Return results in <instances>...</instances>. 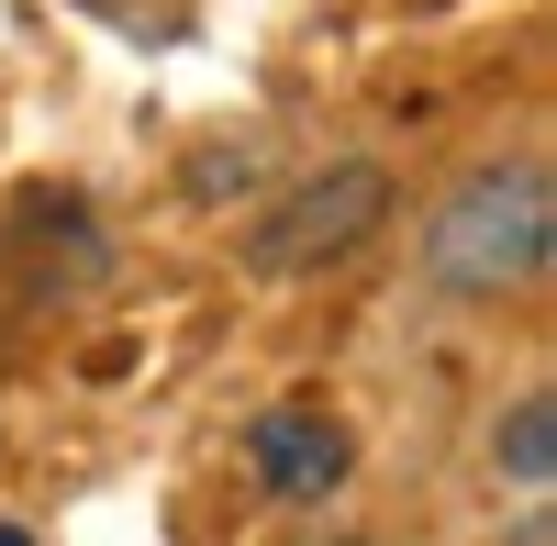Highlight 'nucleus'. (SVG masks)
I'll use <instances>...</instances> for the list:
<instances>
[{
	"label": "nucleus",
	"instance_id": "4",
	"mask_svg": "<svg viewBox=\"0 0 557 546\" xmlns=\"http://www.w3.org/2000/svg\"><path fill=\"white\" fill-rule=\"evenodd\" d=\"M502 469H513L524 491H546V480H557V401H524V413L502 424Z\"/></svg>",
	"mask_w": 557,
	"mask_h": 546
},
{
	"label": "nucleus",
	"instance_id": "3",
	"mask_svg": "<svg viewBox=\"0 0 557 546\" xmlns=\"http://www.w3.org/2000/svg\"><path fill=\"white\" fill-rule=\"evenodd\" d=\"M246 469H257L268 502H323L346 480V424L312 413V401H278V413L246 424Z\"/></svg>",
	"mask_w": 557,
	"mask_h": 546
},
{
	"label": "nucleus",
	"instance_id": "2",
	"mask_svg": "<svg viewBox=\"0 0 557 546\" xmlns=\"http://www.w3.org/2000/svg\"><path fill=\"white\" fill-rule=\"evenodd\" d=\"M380 212H391V178H380V167H323L312 190H290V201L257 223V268H268V280H301V268L368 246V235H380Z\"/></svg>",
	"mask_w": 557,
	"mask_h": 546
},
{
	"label": "nucleus",
	"instance_id": "1",
	"mask_svg": "<svg viewBox=\"0 0 557 546\" xmlns=\"http://www.w3.org/2000/svg\"><path fill=\"white\" fill-rule=\"evenodd\" d=\"M546 246H557L546 167H535V157H513V167H480L469 190L435 212L424 268H435L446 290H513V280H535V268H546Z\"/></svg>",
	"mask_w": 557,
	"mask_h": 546
}]
</instances>
